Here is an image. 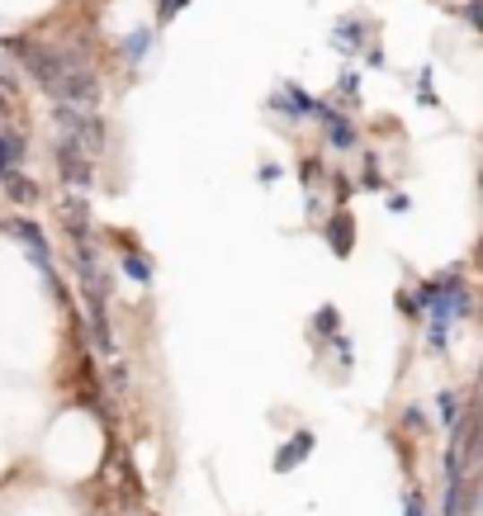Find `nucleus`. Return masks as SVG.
I'll use <instances>...</instances> for the list:
<instances>
[{"label": "nucleus", "instance_id": "obj_12", "mask_svg": "<svg viewBox=\"0 0 483 516\" xmlns=\"http://www.w3.org/2000/svg\"><path fill=\"white\" fill-rule=\"evenodd\" d=\"M403 516H427V503H422L418 493H408V497H403Z\"/></svg>", "mask_w": 483, "mask_h": 516}, {"label": "nucleus", "instance_id": "obj_10", "mask_svg": "<svg viewBox=\"0 0 483 516\" xmlns=\"http://www.w3.org/2000/svg\"><path fill=\"white\" fill-rule=\"evenodd\" d=\"M147 47H152V33H147V29H138V33H133V39L124 43V57H128V62H138V57L147 53Z\"/></svg>", "mask_w": 483, "mask_h": 516}, {"label": "nucleus", "instance_id": "obj_14", "mask_svg": "<svg viewBox=\"0 0 483 516\" xmlns=\"http://www.w3.org/2000/svg\"><path fill=\"white\" fill-rule=\"evenodd\" d=\"M470 20H474V24H483V0H474V5H470Z\"/></svg>", "mask_w": 483, "mask_h": 516}, {"label": "nucleus", "instance_id": "obj_1", "mask_svg": "<svg viewBox=\"0 0 483 516\" xmlns=\"http://www.w3.org/2000/svg\"><path fill=\"white\" fill-rule=\"evenodd\" d=\"M57 171H62V180H66L76 194H86V190L95 185V157H91L81 142H72V138L57 142Z\"/></svg>", "mask_w": 483, "mask_h": 516}, {"label": "nucleus", "instance_id": "obj_3", "mask_svg": "<svg viewBox=\"0 0 483 516\" xmlns=\"http://www.w3.org/2000/svg\"><path fill=\"white\" fill-rule=\"evenodd\" d=\"M318 114H323V124H327V138H332V147H337V152H351V147H356V128L346 124L337 109H327V105H318Z\"/></svg>", "mask_w": 483, "mask_h": 516}, {"label": "nucleus", "instance_id": "obj_8", "mask_svg": "<svg viewBox=\"0 0 483 516\" xmlns=\"http://www.w3.org/2000/svg\"><path fill=\"white\" fill-rule=\"evenodd\" d=\"M62 219H66V228L81 237V232H86V219H91V213H86V199H62Z\"/></svg>", "mask_w": 483, "mask_h": 516}, {"label": "nucleus", "instance_id": "obj_4", "mask_svg": "<svg viewBox=\"0 0 483 516\" xmlns=\"http://www.w3.org/2000/svg\"><path fill=\"white\" fill-rule=\"evenodd\" d=\"M308 451H313V436H308V431H298L294 441H285V445H280V455H275V469L285 474V469H294V464H304V460H308Z\"/></svg>", "mask_w": 483, "mask_h": 516}, {"label": "nucleus", "instance_id": "obj_16", "mask_svg": "<svg viewBox=\"0 0 483 516\" xmlns=\"http://www.w3.org/2000/svg\"><path fill=\"white\" fill-rule=\"evenodd\" d=\"M479 265H483V246H479Z\"/></svg>", "mask_w": 483, "mask_h": 516}, {"label": "nucleus", "instance_id": "obj_7", "mask_svg": "<svg viewBox=\"0 0 483 516\" xmlns=\"http://www.w3.org/2000/svg\"><path fill=\"white\" fill-rule=\"evenodd\" d=\"M0 185H5V194L14 199V204H39V185H33L29 176H20V171H10Z\"/></svg>", "mask_w": 483, "mask_h": 516}, {"label": "nucleus", "instance_id": "obj_15", "mask_svg": "<svg viewBox=\"0 0 483 516\" xmlns=\"http://www.w3.org/2000/svg\"><path fill=\"white\" fill-rule=\"evenodd\" d=\"M5 114H10V109H5V90H0V119H5Z\"/></svg>", "mask_w": 483, "mask_h": 516}, {"label": "nucleus", "instance_id": "obj_6", "mask_svg": "<svg viewBox=\"0 0 483 516\" xmlns=\"http://www.w3.org/2000/svg\"><path fill=\"white\" fill-rule=\"evenodd\" d=\"M20 161H24V138L20 133H0V180H5Z\"/></svg>", "mask_w": 483, "mask_h": 516}, {"label": "nucleus", "instance_id": "obj_5", "mask_svg": "<svg viewBox=\"0 0 483 516\" xmlns=\"http://www.w3.org/2000/svg\"><path fill=\"white\" fill-rule=\"evenodd\" d=\"M327 242L337 246V256H351V246H356V228H351V213H337L327 228Z\"/></svg>", "mask_w": 483, "mask_h": 516}, {"label": "nucleus", "instance_id": "obj_9", "mask_svg": "<svg viewBox=\"0 0 483 516\" xmlns=\"http://www.w3.org/2000/svg\"><path fill=\"white\" fill-rule=\"evenodd\" d=\"M436 417H441L445 426H460V398H455V393H441V398H436Z\"/></svg>", "mask_w": 483, "mask_h": 516}, {"label": "nucleus", "instance_id": "obj_11", "mask_svg": "<svg viewBox=\"0 0 483 516\" xmlns=\"http://www.w3.org/2000/svg\"><path fill=\"white\" fill-rule=\"evenodd\" d=\"M124 271H128L133 280H142V285H147V280H152V265H147L142 256H128V261H124Z\"/></svg>", "mask_w": 483, "mask_h": 516}, {"label": "nucleus", "instance_id": "obj_2", "mask_svg": "<svg viewBox=\"0 0 483 516\" xmlns=\"http://www.w3.org/2000/svg\"><path fill=\"white\" fill-rule=\"evenodd\" d=\"M10 232L14 237H20L24 246H29V256H33V265H39V271L53 280V256H47V242H43V232H39V223H29V219H14L10 223Z\"/></svg>", "mask_w": 483, "mask_h": 516}, {"label": "nucleus", "instance_id": "obj_13", "mask_svg": "<svg viewBox=\"0 0 483 516\" xmlns=\"http://www.w3.org/2000/svg\"><path fill=\"white\" fill-rule=\"evenodd\" d=\"M318 327H323V331H337V313L323 308V313H318Z\"/></svg>", "mask_w": 483, "mask_h": 516}]
</instances>
